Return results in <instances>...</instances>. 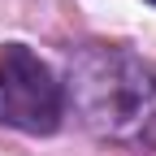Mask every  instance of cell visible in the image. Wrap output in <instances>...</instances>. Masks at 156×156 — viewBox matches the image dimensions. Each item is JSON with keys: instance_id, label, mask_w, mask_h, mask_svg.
I'll list each match as a JSON object with an SVG mask.
<instances>
[{"instance_id": "cell-1", "label": "cell", "mask_w": 156, "mask_h": 156, "mask_svg": "<svg viewBox=\"0 0 156 156\" xmlns=\"http://www.w3.org/2000/svg\"><path fill=\"white\" fill-rule=\"evenodd\" d=\"M65 108L104 143L156 152V65L117 44H83L65 61Z\"/></svg>"}, {"instance_id": "cell-2", "label": "cell", "mask_w": 156, "mask_h": 156, "mask_svg": "<svg viewBox=\"0 0 156 156\" xmlns=\"http://www.w3.org/2000/svg\"><path fill=\"white\" fill-rule=\"evenodd\" d=\"M65 113V87L56 69L26 44H0V126L22 134H56Z\"/></svg>"}, {"instance_id": "cell-3", "label": "cell", "mask_w": 156, "mask_h": 156, "mask_svg": "<svg viewBox=\"0 0 156 156\" xmlns=\"http://www.w3.org/2000/svg\"><path fill=\"white\" fill-rule=\"evenodd\" d=\"M152 5H156V0H152Z\"/></svg>"}]
</instances>
